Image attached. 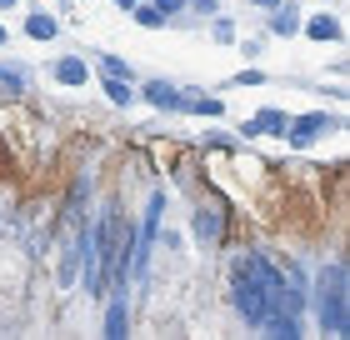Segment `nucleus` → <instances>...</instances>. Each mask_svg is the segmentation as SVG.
<instances>
[{
	"instance_id": "obj_1",
	"label": "nucleus",
	"mask_w": 350,
	"mask_h": 340,
	"mask_svg": "<svg viewBox=\"0 0 350 340\" xmlns=\"http://www.w3.org/2000/svg\"><path fill=\"white\" fill-rule=\"evenodd\" d=\"M230 300L245 315V326H265L275 315H300L306 311V275L295 265H275L265 250H245L230 261Z\"/></svg>"
},
{
	"instance_id": "obj_2",
	"label": "nucleus",
	"mask_w": 350,
	"mask_h": 340,
	"mask_svg": "<svg viewBox=\"0 0 350 340\" xmlns=\"http://www.w3.org/2000/svg\"><path fill=\"white\" fill-rule=\"evenodd\" d=\"M321 326L325 335H345V270L340 265H330L321 270Z\"/></svg>"
},
{
	"instance_id": "obj_3",
	"label": "nucleus",
	"mask_w": 350,
	"mask_h": 340,
	"mask_svg": "<svg viewBox=\"0 0 350 340\" xmlns=\"http://www.w3.org/2000/svg\"><path fill=\"white\" fill-rule=\"evenodd\" d=\"M336 116H325V110H310V116H300L295 125H285V135H291V145H310L321 131H336Z\"/></svg>"
},
{
	"instance_id": "obj_4",
	"label": "nucleus",
	"mask_w": 350,
	"mask_h": 340,
	"mask_svg": "<svg viewBox=\"0 0 350 340\" xmlns=\"http://www.w3.org/2000/svg\"><path fill=\"white\" fill-rule=\"evenodd\" d=\"M285 110H275V105H265V110H256V116L245 120V135H285Z\"/></svg>"
},
{
	"instance_id": "obj_5",
	"label": "nucleus",
	"mask_w": 350,
	"mask_h": 340,
	"mask_svg": "<svg viewBox=\"0 0 350 340\" xmlns=\"http://www.w3.org/2000/svg\"><path fill=\"white\" fill-rule=\"evenodd\" d=\"M140 95H146V101H150L155 110H180V90L165 86V80H150V86L140 90Z\"/></svg>"
},
{
	"instance_id": "obj_6",
	"label": "nucleus",
	"mask_w": 350,
	"mask_h": 340,
	"mask_svg": "<svg viewBox=\"0 0 350 340\" xmlns=\"http://www.w3.org/2000/svg\"><path fill=\"white\" fill-rule=\"evenodd\" d=\"M51 75L60 80V86H81V80H85V60L81 55H60L51 66Z\"/></svg>"
},
{
	"instance_id": "obj_7",
	"label": "nucleus",
	"mask_w": 350,
	"mask_h": 340,
	"mask_svg": "<svg viewBox=\"0 0 350 340\" xmlns=\"http://www.w3.org/2000/svg\"><path fill=\"white\" fill-rule=\"evenodd\" d=\"M0 86H5V90H30V66H15V60H0Z\"/></svg>"
},
{
	"instance_id": "obj_8",
	"label": "nucleus",
	"mask_w": 350,
	"mask_h": 340,
	"mask_svg": "<svg viewBox=\"0 0 350 340\" xmlns=\"http://www.w3.org/2000/svg\"><path fill=\"white\" fill-rule=\"evenodd\" d=\"M180 110H196V116H226V105H220V101H211V95H196V90L180 95Z\"/></svg>"
},
{
	"instance_id": "obj_9",
	"label": "nucleus",
	"mask_w": 350,
	"mask_h": 340,
	"mask_svg": "<svg viewBox=\"0 0 350 340\" xmlns=\"http://www.w3.org/2000/svg\"><path fill=\"white\" fill-rule=\"evenodd\" d=\"M306 36L310 40H340V21L336 15H315V21L306 25Z\"/></svg>"
},
{
	"instance_id": "obj_10",
	"label": "nucleus",
	"mask_w": 350,
	"mask_h": 340,
	"mask_svg": "<svg viewBox=\"0 0 350 340\" xmlns=\"http://www.w3.org/2000/svg\"><path fill=\"white\" fill-rule=\"evenodd\" d=\"M260 330L275 335V340H291V335H300V320H295V315H275V320H265Z\"/></svg>"
},
{
	"instance_id": "obj_11",
	"label": "nucleus",
	"mask_w": 350,
	"mask_h": 340,
	"mask_svg": "<svg viewBox=\"0 0 350 340\" xmlns=\"http://www.w3.org/2000/svg\"><path fill=\"white\" fill-rule=\"evenodd\" d=\"M25 36L30 40H55V21L51 15H25Z\"/></svg>"
},
{
	"instance_id": "obj_12",
	"label": "nucleus",
	"mask_w": 350,
	"mask_h": 340,
	"mask_svg": "<svg viewBox=\"0 0 350 340\" xmlns=\"http://www.w3.org/2000/svg\"><path fill=\"white\" fill-rule=\"evenodd\" d=\"M105 335H110V340L125 335V300H120V296L110 300V311H105Z\"/></svg>"
},
{
	"instance_id": "obj_13",
	"label": "nucleus",
	"mask_w": 350,
	"mask_h": 340,
	"mask_svg": "<svg viewBox=\"0 0 350 340\" xmlns=\"http://www.w3.org/2000/svg\"><path fill=\"white\" fill-rule=\"evenodd\" d=\"M100 75H110V80H131L135 70H131V66H125V60H120V55H100Z\"/></svg>"
},
{
	"instance_id": "obj_14",
	"label": "nucleus",
	"mask_w": 350,
	"mask_h": 340,
	"mask_svg": "<svg viewBox=\"0 0 350 340\" xmlns=\"http://www.w3.org/2000/svg\"><path fill=\"white\" fill-rule=\"evenodd\" d=\"M100 80H105V95L116 105H131V86H125V80H110V75H100Z\"/></svg>"
},
{
	"instance_id": "obj_15",
	"label": "nucleus",
	"mask_w": 350,
	"mask_h": 340,
	"mask_svg": "<svg viewBox=\"0 0 350 340\" xmlns=\"http://www.w3.org/2000/svg\"><path fill=\"white\" fill-rule=\"evenodd\" d=\"M300 30V15L295 10H275V36H295Z\"/></svg>"
},
{
	"instance_id": "obj_16",
	"label": "nucleus",
	"mask_w": 350,
	"mask_h": 340,
	"mask_svg": "<svg viewBox=\"0 0 350 340\" xmlns=\"http://www.w3.org/2000/svg\"><path fill=\"white\" fill-rule=\"evenodd\" d=\"M131 10H135V21H140V25H165V15L155 10V5H146V0H140V5H131Z\"/></svg>"
},
{
	"instance_id": "obj_17",
	"label": "nucleus",
	"mask_w": 350,
	"mask_h": 340,
	"mask_svg": "<svg viewBox=\"0 0 350 340\" xmlns=\"http://www.w3.org/2000/svg\"><path fill=\"white\" fill-rule=\"evenodd\" d=\"M205 145H211V151H241V140L226 135V131H211V135H205Z\"/></svg>"
},
{
	"instance_id": "obj_18",
	"label": "nucleus",
	"mask_w": 350,
	"mask_h": 340,
	"mask_svg": "<svg viewBox=\"0 0 350 340\" xmlns=\"http://www.w3.org/2000/svg\"><path fill=\"white\" fill-rule=\"evenodd\" d=\"M211 36H215L220 45H230V40H235V21H230V15H220V21L211 25Z\"/></svg>"
},
{
	"instance_id": "obj_19",
	"label": "nucleus",
	"mask_w": 350,
	"mask_h": 340,
	"mask_svg": "<svg viewBox=\"0 0 350 340\" xmlns=\"http://www.w3.org/2000/svg\"><path fill=\"white\" fill-rule=\"evenodd\" d=\"M155 10H161L165 21H170V15H180V10H185V0H155Z\"/></svg>"
},
{
	"instance_id": "obj_20",
	"label": "nucleus",
	"mask_w": 350,
	"mask_h": 340,
	"mask_svg": "<svg viewBox=\"0 0 350 340\" xmlns=\"http://www.w3.org/2000/svg\"><path fill=\"white\" fill-rule=\"evenodd\" d=\"M196 231H200V240H215V215H200Z\"/></svg>"
},
{
	"instance_id": "obj_21",
	"label": "nucleus",
	"mask_w": 350,
	"mask_h": 340,
	"mask_svg": "<svg viewBox=\"0 0 350 340\" xmlns=\"http://www.w3.org/2000/svg\"><path fill=\"white\" fill-rule=\"evenodd\" d=\"M235 80H241V86H260V80H265V70H256V66H250V70H241Z\"/></svg>"
},
{
	"instance_id": "obj_22",
	"label": "nucleus",
	"mask_w": 350,
	"mask_h": 340,
	"mask_svg": "<svg viewBox=\"0 0 350 340\" xmlns=\"http://www.w3.org/2000/svg\"><path fill=\"white\" fill-rule=\"evenodd\" d=\"M190 5H196L200 15H215V0H190Z\"/></svg>"
},
{
	"instance_id": "obj_23",
	"label": "nucleus",
	"mask_w": 350,
	"mask_h": 340,
	"mask_svg": "<svg viewBox=\"0 0 350 340\" xmlns=\"http://www.w3.org/2000/svg\"><path fill=\"white\" fill-rule=\"evenodd\" d=\"M256 5H260V10H280V0H256Z\"/></svg>"
},
{
	"instance_id": "obj_24",
	"label": "nucleus",
	"mask_w": 350,
	"mask_h": 340,
	"mask_svg": "<svg viewBox=\"0 0 350 340\" xmlns=\"http://www.w3.org/2000/svg\"><path fill=\"white\" fill-rule=\"evenodd\" d=\"M116 5H120V10H131V5H135V0H116Z\"/></svg>"
},
{
	"instance_id": "obj_25",
	"label": "nucleus",
	"mask_w": 350,
	"mask_h": 340,
	"mask_svg": "<svg viewBox=\"0 0 350 340\" xmlns=\"http://www.w3.org/2000/svg\"><path fill=\"white\" fill-rule=\"evenodd\" d=\"M5 40H10V36H5V25H0V45H5Z\"/></svg>"
},
{
	"instance_id": "obj_26",
	"label": "nucleus",
	"mask_w": 350,
	"mask_h": 340,
	"mask_svg": "<svg viewBox=\"0 0 350 340\" xmlns=\"http://www.w3.org/2000/svg\"><path fill=\"white\" fill-rule=\"evenodd\" d=\"M0 5H15V0H0Z\"/></svg>"
},
{
	"instance_id": "obj_27",
	"label": "nucleus",
	"mask_w": 350,
	"mask_h": 340,
	"mask_svg": "<svg viewBox=\"0 0 350 340\" xmlns=\"http://www.w3.org/2000/svg\"><path fill=\"white\" fill-rule=\"evenodd\" d=\"M135 5H140V0H135Z\"/></svg>"
}]
</instances>
